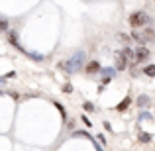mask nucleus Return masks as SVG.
<instances>
[{"mask_svg": "<svg viewBox=\"0 0 155 151\" xmlns=\"http://www.w3.org/2000/svg\"><path fill=\"white\" fill-rule=\"evenodd\" d=\"M83 61H84V51H77L69 61L61 63L59 69H63V71H67V73H77L81 69V65H83Z\"/></svg>", "mask_w": 155, "mask_h": 151, "instance_id": "1", "label": "nucleus"}, {"mask_svg": "<svg viewBox=\"0 0 155 151\" xmlns=\"http://www.w3.org/2000/svg\"><path fill=\"white\" fill-rule=\"evenodd\" d=\"M149 22H151V20H149V16L145 14V12H134V14L130 16V26H134V28H143V26H147Z\"/></svg>", "mask_w": 155, "mask_h": 151, "instance_id": "2", "label": "nucleus"}, {"mask_svg": "<svg viewBox=\"0 0 155 151\" xmlns=\"http://www.w3.org/2000/svg\"><path fill=\"white\" fill-rule=\"evenodd\" d=\"M141 38H143V43H153L155 41V30L153 28H143L141 30Z\"/></svg>", "mask_w": 155, "mask_h": 151, "instance_id": "3", "label": "nucleus"}, {"mask_svg": "<svg viewBox=\"0 0 155 151\" xmlns=\"http://www.w3.org/2000/svg\"><path fill=\"white\" fill-rule=\"evenodd\" d=\"M147 57H149V49L145 45H140L136 49V61H145Z\"/></svg>", "mask_w": 155, "mask_h": 151, "instance_id": "4", "label": "nucleus"}, {"mask_svg": "<svg viewBox=\"0 0 155 151\" xmlns=\"http://www.w3.org/2000/svg\"><path fill=\"white\" fill-rule=\"evenodd\" d=\"M128 57L124 55V53H120V55H118V59H116V69L118 71H126V67H128Z\"/></svg>", "mask_w": 155, "mask_h": 151, "instance_id": "5", "label": "nucleus"}, {"mask_svg": "<svg viewBox=\"0 0 155 151\" xmlns=\"http://www.w3.org/2000/svg\"><path fill=\"white\" fill-rule=\"evenodd\" d=\"M116 71H118L116 67H106V69H102L100 73L104 75V83H110V80L114 79V75H116Z\"/></svg>", "mask_w": 155, "mask_h": 151, "instance_id": "6", "label": "nucleus"}, {"mask_svg": "<svg viewBox=\"0 0 155 151\" xmlns=\"http://www.w3.org/2000/svg\"><path fill=\"white\" fill-rule=\"evenodd\" d=\"M96 71H102L100 63H98V61H91L88 67H87V73H88V75H92V73H96Z\"/></svg>", "mask_w": 155, "mask_h": 151, "instance_id": "7", "label": "nucleus"}, {"mask_svg": "<svg viewBox=\"0 0 155 151\" xmlns=\"http://www.w3.org/2000/svg\"><path fill=\"white\" fill-rule=\"evenodd\" d=\"M143 75L155 77V65H145V67H143Z\"/></svg>", "mask_w": 155, "mask_h": 151, "instance_id": "8", "label": "nucleus"}, {"mask_svg": "<svg viewBox=\"0 0 155 151\" xmlns=\"http://www.w3.org/2000/svg\"><path fill=\"white\" fill-rule=\"evenodd\" d=\"M128 106H130V98H124V100L120 102V104L116 106V110H120V112H124V110L128 108Z\"/></svg>", "mask_w": 155, "mask_h": 151, "instance_id": "9", "label": "nucleus"}, {"mask_svg": "<svg viewBox=\"0 0 155 151\" xmlns=\"http://www.w3.org/2000/svg\"><path fill=\"white\" fill-rule=\"evenodd\" d=\"M122 53H124L128 59H136V51H132L130 47H124V49H122Z\"/></svg>", "mask_w": 155, "mask_h": 151, "instance_id": "10", "label": "nucleus"}, {"mask_svg": "<svg viewBox=\"0 0 155 151\" xmlns=\"http://www.w3.org/2000/svg\"><path fill=\"white\" fill-rule=\"evenodd\" d=\"M137 104H140V108H145V106L149 104V98L147 96H140V98H137Z\"/></svg>", "mask_w": 155, "mask_h": 151, "instance_id": "11", "label": "nucleus"}, {"mask_svg": "<svg viewBox=\"0 0 155 151\" xmlns=\"http://www.w3.org/2000/svg\"><path fill=\"white\" fill-rule=\"evenodd\" d=\"M132 35H134V39H136V41H137V43H140V45H145V43H143V38H141V34H140V31H137V30H136V31H134V34H132Z\"/></svg>", "mask_w": 155, "mask_h": 151, "instance_id": "12", "label": "nucleus"}, {"mask_svg": "<svg viewBox=\"0 0 155 151\" xmlns=\"http://www.w3.org/2000/svg\"><path fill=\"white\" fill-rule=\"evenodd\" d=\"M140 141L141 143H149V141H151V136H149V133H140Z\"/></svg>", "mask_w": 155, "mask_h": 151, "instance_id": "13", "label": "nucleus"}, {"mask_svg": "<svg viewBox=\"0 0 155 151\" xmlns=\"http://www.w3.org/2000/svg\"><path fill=\"white\" fill-rule=\"evenodd\" d=\"M55 108H57V110L61 112V116H63V120H65V118H67V112H65V108H63V106L59 104V102H55Z\"/></svg>", "mask_w": 155, "mask_h": 151, "instance_id": "14", "label": "nucleus"}, {"mask_svg": "<svg viewBox=\"0 0 155 151\" xmlns=\"http://www.w3.org/2000/svg\"><path fill=\"white\" fill-rule=\"evenodd\" d=\"M73 136H79V137H87V140H94V137H91V136H88L87 132H75V133H73Z\"/></svg>", "mask_w": 155, "mask_h": 151, "instance_id": "15", "label": "nucleus"}, {"mask_svg": "<svg viewBox=\"0 0 155 151\" xmlns=\"http://www.w3.org/2000/svg\"><path fill=\"white\" fill-rule=\"evenodd\" d=\"M63 92H65V94H69V92H73V84H65V87H63Z\"/></svg>", "mask_w": 155, "mask_h": 151, "instance_id": "16", "label": "nucleus"}, {"mask_svg": "<svg viewBox=\"0 0 155 151\" xmlns=\"http://www.w3.org/2000/svg\"><path fill=\"white\" fill-rule=\"evenodd\" d=\"M84 110H87V112H94V106H92L91 102H84Z\"/></svg>", "mask_w": 155, "mask_h": 151, "instance_id": "17", "label": "nucleus"}, {"mask_svg": "<svg viewBox=\"0 0 155 151\" xmlns=\"http://www.w3.org/2000/svg\"><path fill=\"white\" fill-rule=\"evenodd\" d=\"M28 55H30L31 59H35V61H41V59H43L41 55H38V53H28Z\"/></svg>", "mask_w": 155, "mask_h": 151, "instance_id": "18", "label": "nucleus"}, {"mask_svg": "<svg viewBox=\"0 0 155 151\" xmlns=\"http://www.w3.org/2000/svg\"><path fill=\"white\" fill-rule=\"evenodd\" d=\"M2 31H8V20L2 18Z\"/></svg>", "mask_w": 155, "mask_h": 151, "instance_id": "19", "label": "nucleus"}, {"mask_svg": "<svg viewBox=\"0 0 155 151\" xmlns=\"http://www.w3.org/2000/svg\"><path fill=\"white\" fill-rule=\"evenodd\" d=\"M14 77H16V71H10V73L4 75V79H14Z\"/></svg>", "mask_w": 155, "mask_h": 151, "instance_id": "20", "label": "nucleus"}, {"mask_svg": "<svg viewBox=\"0 0 155 151\" xmlns=\"http://www.w3.org/2000/svg\"><path fill=\"white\" fill-rule=\"evenodd\" d=\"M81 120H83V124H84V126H87V128H91V126H92V124H91V122H88V118H87V116H83V118H81Z\"/></svg>", "mask_w": 155, "mask_h": 151, "instance_id": "21", "label": "nucleus"}, {"mask_svg": "<svg viewBox=\"0 0 155 151\" xmlns=\"http://www.w3.org/2000/svg\"><path fill=\"white\" fill-rule=\"evenodd\" d=\"M120 39L126 41V43H130V35H126V34H120Z\"/></svg>", "mask_w": 155, "mask_h": 151, "instance_id": "22", "label": "nucleus"}, {"mask_svg": "<svg viewBox=\"0 0 155 151\" xmlns=\"http://www.w3.org/2000/svg\"><path fill=\"white\" fill-rule=\"evenodd\" d=\"M96 140H100V143H102V145L106 143V140H104V136H102V133H100V136H98V137H96Z\"/></svg>", "mask_w": 155, "mask_h": 151, "instance_id": "23", "label": "nucleus"}, {"mask_svg": "<svg viewBox=\"0 0 155 151\" xmlns=\"http://www.w3.org/2000/svg\"><path fill=\"white\" fill-rule=\"evenodd\" d=\"M92 143H94V147H96V151H102V147H100V145H98V143H96V141H94V140H92Z\"/></svg>", "mask_w": 155, "mask_h": 151, "instance_id": "24", "label": "nucleus"}]
</instances>
